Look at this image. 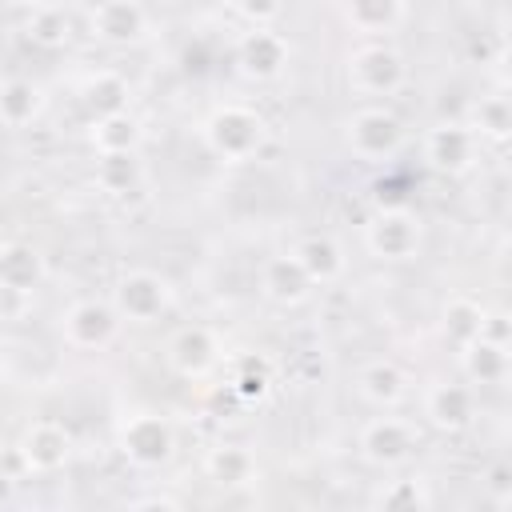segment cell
Listing matches in <instances>:
<instances>
[{"instance_id":"1","label":"cell","mask_w":512,"mask_h":512,"mask_svg":"<svg viewBox=\"0 0 512 512\" xmlns=\"http://www.w3.org/2000/svg\"><path fill=\"white\" fill-rule=\"evenodd\" d=\"M268 136H272L268 120L256 108H248V104H220L200 124L204 148L216 160H224V164H248V160H256L264 152Z\"/></svg>"},{"instance_id":"2","label":"cell","mask_w":512,"mask_h":512,"mask_svg":"<svg viewBox=\"0 0 512 512\" xmlns=\"http://www.w3.org/2000/svg\"><path fill=\"white\" fill-rule=\"evenodd\" d=\"M364 248L384 264L416 260L424 248V216L408 204H376L364 220Z\"/></svg>"},{"instance_id":"3","label":"cell","mask_w":512,"mask_h":512,"mask_svg":"<svg viewBox=\"0 0 512 512\" xmlns=\"http://www.w3.org/2000/svg\"><path fill=\"white\" fill-rule=\"evenodd\" d=\"M344 148L360 160V164H388L400 156L404 148V124L392 108L384 104H368L356 108L344 120Z\"/></svg>"},{"instance_id":"4","label":"cell","mask_w":512,"mask_h":512,"mask_svg":"<svg viewBox=\"0 0 512 512\" xmlns=\"http://www.w3.org/2000/svg\"><path fill=\"white\" fill-rule=\"evenodd\" d=\"M172 304H176V288L156 268H128L112 284V308L128 324H156L172 312Z\"/></svg>"},{"instance_id":"5","label":"cell","mask_w":512,"mask_h":512,"mask_svg":"<svg viewBox=\"0 0 512 512\" xmlns=\"http://www.w3.org/2000/svg\"><path fill=\"white\" fill-rule=\"evenodd\" d=\"M116 448L128 468L156 472L176 456V428L160 412H132L116 432Z\"/></svg>"},{"instance_id":"6","label":"cell","mask_w":512,"mask_h":512,"mask_svg":"<svg viewBox=\"0 0 512 512\" xmlns=\"http://www.w3.org/2000/svg\"><path fill=\"white\" fill-rule=\"evenodd\" d=\"M408 80V64L400 48L384 40H368L348 56V88L356 96H396Z\"/></svg>"},{"instance_id":"7","label":"cell","mask_w":512,"mask_h":512,"mask_svg":"<svg viewBox=\"0 0 512 512\" xmlns=\"http://www.w3.org/2000/svg\"><path fill=\"white\" fill-rule=\"evenodd\" d=\"M120 312L112 308V300H96V296H84V300H72L64 312H60V340L76 352H104L116 336H120Z\"/></svg>"},{"instance_id":"8","label":"cell","mask_w":512,"mask_h":512,"mask_svg":"<svg viewBox=\"0 0 512 512\" xmlns=\"http://www.w3.org/2000/svg\"><path fill=\"white\" fill-rule=\"evenodd\" d=\"M360 456L372 464V468H404L412 456H416V444H420V428L404 416H372L364 428H360Z\"/></svg>"},{"instance_id":"9","label":"cell","mask_w":512,"mask_h":512,"mask_svg":"<svg viewBox=\"0 0 512 512\" xmlns=\"http://www.w3.org/2000/svg\"><path fill=\"white\" fill-rule=\"evenodd\" d=\"M420 152H424V164H428L432 172H440V176H460V172H468V168L476 164V156H480V136H476L468 124H460V120H440V124H432V128L424 132Z\"/></svg>"},{"instance_id":"10","label":"cell","mask_w":512,"mask_h":512,"mask_svg":"<svg viewBox=\"0 0 512 512\" xmlns=\"http://www.w3.org/2000/svg\"><path fill=\"white\" fill-rule=\"evenodd\" d=\"M288 60H292V44L268 24H248V32L236 40V72L244 80L268 84L288 68Z\"/></svg>"},{"instance_id":"11","label":"cell","mask_w":512,"mask_h":512,"mask_svg":"<svg viewBox=\"0 0 512 512\" xmlns=\"http://www.w3.org/2000/svg\"><path fill=\"white\" fill-rule=\"evenodd\" d=\"M16 456H20V464H24L28 472L52 476V472H60V468L72 460V432H68L60 420H32V424L20 432Z\"/></svg>"},{"instance_id":"12","label":"cell","mask_w":512,"mask_h":512,"mask_svg":"<svg viewBox=\"0 0 512 512\" xmlns=\"http://www.w3.org/2000/svg\"><path fill=\"white\" fill-rule=\"evenodd\" d=\"M164 360L180 380H204L220 364V340L204 324H184V328L172 332V340L164 348Z\"/></svg>"},{"instance_id":"13","label":"cell","mask_w":512,"mask_h":512,"mask_svg":"<svg viewBox=\"0 0 512 512\" xmlns=\"http://www.w3.org/2000/svg\"><path fill=\"white\" fill-rule=\"evenodd\" d=\"M420 412L436 432L456 436V432L472 428V420H476V392L460 380H436L424 388Z\"/></svg>"},{"instance_id":"14","label":"cell","mask_w":512,"mask_h":512,"mask_svg":"<svg viewBox=\"0 0 512 512\" xmlns=\"http://www.w3.org/2000/svg\"><path fill=\"white\" fill-rule=\"evenodd\" d=\"M88 32L112 48L140 44L148 36V8L140 0H96L88 12Z\"/></svg>"},{"instance_id":"15","label":"cell","mask_w":512,"mask_h":512,"mask_svg":"<svg viewBox=\"0 0 512 512\" xmlns=\"http://www.w3.org/2000/svg\"><path fill=\"white\" fill-rule=\"evenodd\" d=\"M260 292L276 308H300L316 292V284H312V276L300 268V260L292 252H276V256H268L260 264Z\"/></svg>"},{"instance_id":"16","label":"cell","mask_w":512,"mask_h":512,"mask_svg":"<svg viewBox=\"0 0 512 512\" xmlns=\"http://www.w3.org/2000/svg\"><path fill=\"white\" fill-rule=\"evenodd\" d=\"M48 280V260L28 240H4L0 244V292L28 296Z\"/></svg>"},{"instance_id":"17","label":"cell","mask_w":512,"mask_h":512,"mask_svg":"<svg viewBox=\"0 0 512 512\" xmlns=\"http://www.w3.org/2000/svg\"><path fill=\"white\" fill-rule=\"evenodd\" d=\"M356 392L380 408V412H392L408 400V372L396 364V360H368L356 376Z\"/></svg>"},{"instance_id":"18","label":"cell","mask_w":512,"mask_h":512,"mask_svg":"<svg viewBox=\"0 0 512 512\" xmlns=\"http://www.w3.org/2000/svg\"><path fill=\"white\" fill-rule=\"evenodd\" d=\"M292 256H296L300 268L312 276V284H336V280L348 272V256H344V248H340L332 236H324V232H308V236H300L296 248H292Z\"/></svg>"},{"instance_id":"19","label":"cell","mask_w":512,"mask_h":512,"mask_svg":"<svg viewBox=\"0 0 512 512\" xmlns=\"http://www.w3.org/2000/svg\"><path fill=\"white\" fill-rule=\"evenodd\" d=\"M132 104V84L104 68V72H92L84 84H80V108L88 112V120H100V116H116V112H128Z\"/></svg>"},{"instance_id":"20","label":"cell","mask_w":512,"mask_h":512,"mask_svg":"<svg viewBox=\"0 0 512 512\" xmlns=\"http://www.w3.org/2000/svg\"><path fill=\"white\" fill-rule=\"evenodd\" d=\"M204 476L216 488H240V484H252L260 476V464H256L248 444H216L204 456Z\"/></svg>"},{"instance_id":"21","label":"cell","mask_w":512,"mask_h":512,"mask_svg":"<svg viewBox=\"0 0 512 512\" xmlns=\"http://www.w3.org/2000/svg\"><path fill=\"white\" fill-rule=\"evenodd\" d=\"M344 20L360 36H384L396 32L408 16V0H340Z\"/></svg>"},{"instance_id":"22","label":"cell","mask_w":512,"mask_h":512,"mask_svg":"<svg viewBox=\"0 0 512 512\" xmlns=\"http://www.w3.org/2000/svg\"><path fill=\"white\" fill-rule=\"evenodd\" d=\"M460 368H464L468 384H504L508 380V344L476 336V340L460 344Z\"/></svg>"},{"instance_id":"23","label":"cell","mask_w":512,"mask_h":512,"mask_svg":"<svg viewBox=\"0 0 512 512\" xmlns=\"http://www.w3.org/2000/svg\"><path fill=\"white\" fill-rule=\"evenodd\" d=\"M44 112V92L28 76L0 80V124L4 128H28Z\"/></svg>"},{"instance_id":"24","label":"cell","mask_w":512,"mask_h":512,"mask_svg":"<svg viewBox=\"0 0 512 512\" xmlns=\"http://www.w3.org/2000/svg\"><path fill=\"white\" fill-rule=\"evenodd\" d=\"M140 140H144V128L132 112H116V116H100L88 124V144L96 148V156H108V152H140Z\"/></svg>"},{"instance_id":"25","label":"cell","mask_w":512,"mask_h":512,"mask_svg":"<svg viewBox=\"0 0 512 512\" xmlns=\"http://www.w3.org/2000/svg\"><path fill=\"white\" fill-rule=\"evenodd\" d=\"M96 188L104 196H128L144 184V160L140 152H108V156H96V172H92Z\"/></svg>"},{"instance_id":"26","label":"cell","mask_w":512,"mask_h":512,"mask_svg":"<svg viewBox=\"0 0 512 512\" xmlns=\"http://www.w3.org/2000/svg\"><path fill=\"white\" fill-rule=\"evenodd\" d=\"M24 32H28V40H32L36 48L56 52V48H64V44L72 40V16H68V8H64V4L44 0V4L28 8Z\"/></svg>"},{"instance_id":"27","label":"cell","mask_w":512,"mask_h":512,"mask_svg":"<svg viewBox=\"0 0 512 512\" xmlns=\"http://www.w3.org/2000/svg\"><path fill=\"white\" fill-rule=\"evenodd\" d=\"M480 320H484V304L472 300V296H452V300H444V308H440V332H444L456 348L480 336Z\"/></svg>"},{"instance_id":"28","label":"cell","mask_w":512,"mask_h":512,"mask_svg":"<svg viewBox=\"0 0 512 512\" xmlns=\"http://www.w3.org/2000/svg\"><path fill=\"white\" fill-rule=\"evenodd\" d=\"M228 388H232V396L240 404L268 400V392H272V364L264 356H240L236 368H232V384Z\"/></svg>"},{"instance_id":"29","label":"cell","mask_w":512,"mask_h":512,"mask_svg":"<svg viewBox=\"0 0 512 512\" xmlns=\"http://www.w3.org/2000/svg\"><path fill=\"white\" fill-rule=\"evenodd\" d=\"M480 140H492V144H504L508 132H512V104L508 96L492 92V96H480V104L472 108V124H468Z\"/></svg>"},{"instance_id":"30","label":"cell","mask_w":512,"mask_h":512,"mask_svg":"<svg viewBox=\"0 0 512 512\" xmlns=\"http://www.w3.org/2000/svg\"><path fill=\"white\" fill-rule=\"evenodd\" d=\"M376 508L388 512H416V508H432V492L424 488L420 476H404V480H388L376 492Z\"/></svg>"},{"instance_id":"31","label":"cell","mask_w":512,"mask_h":512,"mask_svg":"<svg viewBox=\"0 0 512 512\" xmlns=\"http://www.w3.org/2000/svg\"><path fill=\"white\" fill-rule=\"evenodd\" d=\"M484 492H488V500H492V508H512V468L500 460V464H492L488 468V476H484Z\"/></svg>"},{"instance_id":"32","label":"cell","mask_w":512,"mask_h":512,"mask_svg":"<svg viewBox=\"0 0 512 512\" xmlns=\"http://www.w3.org/2000/svg\"><path fill=\"white\" fill-rule=\"evenodd\" d=\"M232 12L248 24H272L280 12H284V0H228Z\"/></svg>"},{"instance_id":"33","label":"cell","mask_w":512,"mask_h":512,"mask_svg":"<svg viewBox=\"0 0 512 512\" xmlns=\"http://www.w3.org/2000/svg\"><path fill=\"white\" fill-rule=\"evenodd\" d=\"M480 336L484 340H496V344H512V320H508V312L504 308H484Z\"/></svg>"},{"instance_id":"34","label":"cell","mask_w":512,"mask_h":512,"mask_svg":"<svg viewBox=\"0 0 512 512\" xmlns=\"http://www.w3.org/2000/svg\"><path fill=\"white\" fill-rule=\"evenodd\" d=\"M128 508H184V500H176V496H164V492H152V496H136V500H128Z\"/></svg>"},{"instance_id":"35","label":"cell","mask_w":512,"mask_h":512,"mask_svg":"<svg viewBox=\"0 0 512 512\" xmlns=\"http://www.w3.org/2000/svg\"><path fill=\"white\" fill-rule=\"evenodd\" d=\"M12 500H16V476L0 468V508H8Z\"/></svg>"},{"instance_id":"36","label":"cell","mask_w":512,"mask_h":512,"mask_svg":"<svg viewBox=\"0 0 512 512\" xmlns=\"http://www.w3.org/2000/svg\"><path fill=\"white\" fill-rule=\"evenodd\" d=\"M4 372H8V340L0 336V380H4Z\"/></svg>"},{"instance_id":"37","label":"cell","mask_w":512,"mask_h":512,"mask_svg":"<svg viewBox=\"0 0 512 512\" xmlns=\"http://www.w3.org/2000/svg\"><path fill=\"white\" fill-rule=\"evenodd\" d=\"M4 4H8V8H24V12H28V8H36V4H44V0H4Z\"/></svg>"}]
</instances>
